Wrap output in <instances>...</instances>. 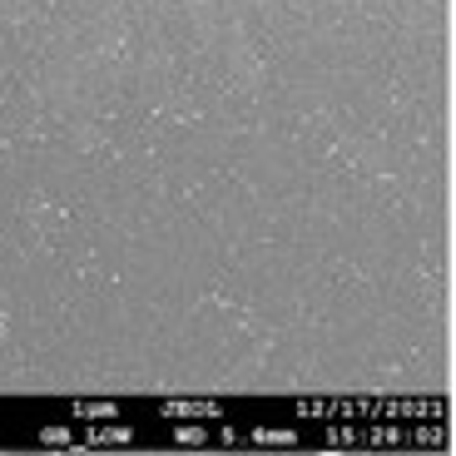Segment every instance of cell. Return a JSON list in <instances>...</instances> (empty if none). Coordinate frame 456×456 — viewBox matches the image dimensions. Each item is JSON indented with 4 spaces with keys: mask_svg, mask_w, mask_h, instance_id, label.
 <instances>
[{
    "mask_svg": "<svg viewBox=\"0 0 456 456\" xmlns=\"http://www.w3.org/2000/svg\"><path fill=\"white\" fill-rule=\"evenodd\" d=\"M322 456H342V452H322Z\"/></svg>",
    "mask_w": 456,
    "mask_h": 456,
    "instance_id": "obj_1",
    "label": "cell"
}]
</instances>
